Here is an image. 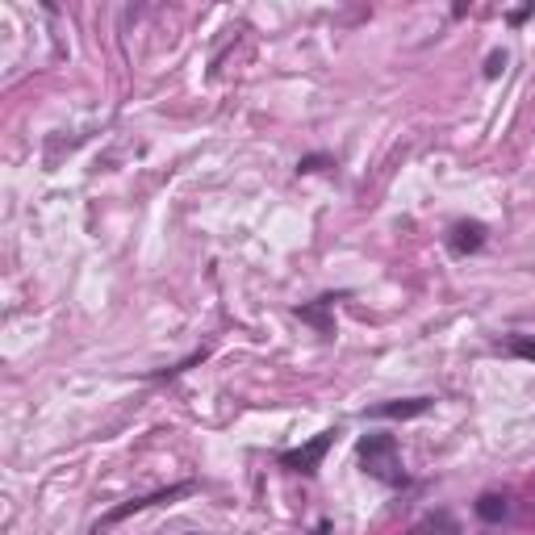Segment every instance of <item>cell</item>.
<instances>
[{
  "mask_svg": "<svg viewBox=\"0 0 535 535\" xmlns=\"http://www.w3.org/2000/svg\"><path fill=\"white\" fill-rule=\"evenodd\" d=\"M189 494H197V481H180V485H168V490H155V494H143V498H130V502H122V506H113L109 515L97 523V535L109 531V527H118V523L130 519V515H143V510H151V506H172V502L189 498Z\"/></svg>",
  "mask_w": 535,
  "mask_h": 535,
  "instance_id": "7a4b0ae2",
  "label": "cell"
},
{
  "mask_svg": "<svg viewBox=\"0 0 535 535\" xmlns=\"http://www.w3.org/2000/svg\"><path fill=\"white\" fill-rule=\"evenodd\" d=\"M335 427H327V431H318L314 439H306L301 448H285L281 456H276V464L281 469H289V473H301V477H314L318 469H322V460H327V452L335 448Z\"/></svg>",
  "mask_w": 535,
  "mask_h": 535,
  "instance_id": "3957f363",
  "label": "cell"
},
{
  "mask_svg": "<svg viewBox=\"0 0 535 535\" xmlns=\"http://www.w3.org/2000/svg\"><path fill=\"white\" fill-rule=\"evenodd\" d=\"M343 293H322V297H314V301H301V306H293V314L301 318V322H310V327L322 335V339H335V301H339Z\"/></svg>",
  "mask_w": 535,
  "mask_h": 535,
  "instance_id": "5b68a950",
  "label": "cell"
},
{
  "mask_svg": "<svg viewBox=\"0 0 535 535\" xmlns=\"http://www.w3.org/2000/svg\"><path fill=\"white\" fill-rule=\"evenodd\" d=\"M531 13H535V0H531V5H523V9H510L506 21H510V26H523V21H527Z\"/></svg>",
  "mask_w": 535,
  "mask_h": 535,
  "instance_id": "7c38bea8",
  "label": "cell"
},
{
  "mask_svg": "<svg viewBox=\"0 0 535 535\" xmlns=\"http://www.w3.org/2000/svg\"><path fill=\"white\" fill-rule=\"evenodd\" d=\"M506 67V51H490V59H485V80H498Z\"/></svg>",
  "mask_w": 535,
  "mask_h": 535,
  "instance_id": "8fae6325",
  "label": "cell"
},
{
  "mask_svg": "<svg viewBox=\"0 0 535 535\" xmlns=\"http://www.w3.org/2000/svg\"><path fill=\"white\" fill-rule=\"evenodd\" d=\"M327 168H335V159H331L327 151H318V155H301V159H297V176H310V172H327Z\"/></svg>",
  "mask_w": 535,
  "mask_h": 535,
  "instance_id": "9c48e42d",
  "label": "cell"
},
{
  "mask_svg": "<svg viewBox=\"0 0 535 535\" xmlns=\"http://www.w3.org/2000/svg\"><path fill=\"white\" fill-rule=\"evenodd\" d=\"M444 243H448L452 255H460V260H464V255H477L485 243H490V226L477 222V218H460V222L448 226Z\"/></svg>",
  "mask_w": 535,
  "mask_h": 535,
  "instance_id": "277c9868",
  "label": "cell"
},
{
  "mask_svg": "<svg viewBox=\"0 0 535 535\" xmlns=\"http://www.w3.org/2000/svg\"><path fill=\"white\" fill-rule=\"evenodd\" d=\"M506 352L535 364V335H506Z\"/></svg>",
  "mask_w": 535,
  "mask_h": 535,
  "instance_id": "ba28073f",
  "label": "cell"
},
{
  "mask_svg": "<svg viewBox=\"0 0 535 535\" xmlns=\"http://www.w3.org/2000/svg\"><path fill=\"white\" fill-rule=\"evenodd\" d=\"M356 460H360V473L372 477V481H381L385 490H406V485H410V473H406L402 452H398V439L385 435V431L360 435Z\"/></svg>",
  "mask_w": 535,
  "mask_h": 535,
  "instance_id": "6da1fadb",
  "label": "cell"
},
{
  "mask_svg": "<svg viewBox=\"0 0 535 535\" xmlns=\"http://www.w3.org/2000/svg\"><path fill=\"white\" fill-rule=\"evenodd\" d=\"M431 531H448V535H456V523H452L448 515H431L423 527H414L410 535H431Z\"/></svg>",
  "mask_w": 535,
  "mask_h": 535,
  "instance_id": "30bf717a",
  "label": "cell"
},
{
  "mask_svg": "<svg viewBox=\"0 0 535 535\" xmlns=\"http://www.w3.org/2000/svg\"><path fill=\"white\" fill-rule=\"evenodd\" d=\"M473 510H477L481 523H502V519L510 515V498H506V494H481Z\"/></svg>",
  "mask_w": 535,
  "mask_h": 535,
  "instance_id": "52a82bcc",
  "label": "cell"
},
{
  "mask_svg": "<svg viewBox=\"0 0 535 535\" xmlns=\"http://www.w3.org/2000/svg\"><path fill=\"white\" fill-rule=\"evenodd\" d=\"M189 535H197V531H189Z\"/></svg>",
  "mask_w": 535,
  "mask_h": 535,
  "instance_id": "4fadbf2b",
  "label": "cell"
},
{
  "mask_svg": "<svg viewBox=\"0 0 535 535\" xmlns=\"http://www.w3.org/2000/svg\"><path fill=\"white\" fill-rule=\"evenodd\" d=\"M435 406V398H398V402H377V406H368L364 418H418V414H427Z\"/></svg>",
  "mask_w": 535,
  "mask_h": 535,
  "instance_id": "8992f818",
  "label": "cell"
}]
</instances>
